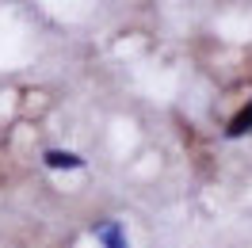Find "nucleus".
Masks as SVG:
<instances>
[{
    "label": "nucleus",
    "mask_w": 252,
    "mask_h": 248,
    "mask_svg": "<svg viewBox=\"0 0 252 248\" xmlns=\"http://www.w3.org/2000/svg\"><path fill=\"white\" fill-rule=\"evenodd\" d=\"M95 237L103 241V248H126V233L119 221H99L95 225Z\"/></svg>",
    "instance_id": "obj_1"
},
{
    "label": "nucleus",
    "mask_w": 252,
    "mask_h": 248,
    "mask_svg": "<svg viewBox=\"0 0 252 248\" xmlns=\"http://www.w3.org/2000/svg\"><path fill=\"white\" fill-rule=\"evenodd\" d=\"M42 160H46V168H84V156L69 153V149H50Z\"/></svg>",
    "instance_id": "obj_2"
},
{
    "label": "nucleus",
    "mask_w": 252,
    "mask_h": 248,
    "mask_svg": "<svg viewBox=\"0 0 252 248\" xmlns=\"http://www.w3.org/2000/svg\"><path fill=\"white\" fill-rule=\"evenodd\" d=\"M249 130H252V103L237 111V119L225 126V134H229V138H241V134H249Z\"/></svg>",
    "instance_id": "obj_3"
}]
</instances>
